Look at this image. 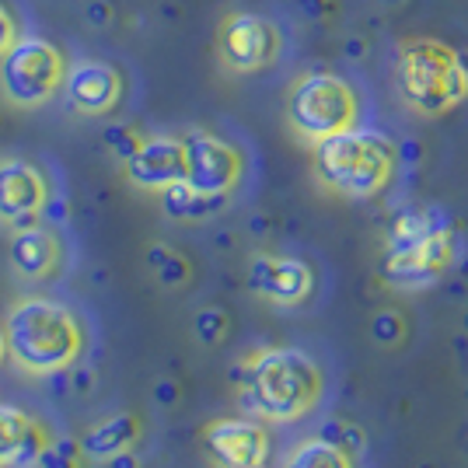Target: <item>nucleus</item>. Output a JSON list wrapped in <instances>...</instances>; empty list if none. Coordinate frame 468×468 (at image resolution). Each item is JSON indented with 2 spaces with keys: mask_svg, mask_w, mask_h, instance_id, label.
<instances>
[{
  "mask_svg": "<svg viewBox=\"0 0 468 468\" xmlns=\"http://www.w3.org/2000/svg\"><path fill=\"white\" fill-rule=\"evenodd\" d=\"M458 276H462V280H468V255L458 262Z\"/></svg>",
  "mask_w": 468,
  "mask_h": 468,
  "instance_id": "obj_35",
  "label": "nucleus"
},
{
  "mask_svg": "<svg viewBox=\"0 0 468 468\" xmlns=\"http://www.w3.org/2000/svg\"><path fill=\"white\" fill-rule=\"evenodd\" d=\"M84 21L91 28H109L112 25V4L109 0H88L84 4Z\"/></svg>",
  "mask_w": 468,
  "mask_h": 468,
  "instance_id": "obj_27",
  "label": "nucleus"
},
{
  "mask_svg": "<svg viewBox=\"0 0 468 468\" xmlns=\"http://www.w3.org/2000/svg\"><path fill=\"white\" fill-rule=\"evenodd\" d=\"M465 356H468V350H465Z\"/></svg>",
  "mask_w": 468,
  "mask_h": 468,
  "instance_id": "obj_39",
  "label": "nucleus"
},
{
  "mask_svg": "<svg viewBox=\"0 0 468 468\" xmlns=\"http://www.w3.org/2000/svg\"><path fill=\"white\" fill-rule=\"evenodd\" d=\"M238 406L262 423H293L312 412L325 391L318 360L297 346L255 350L231 367Z\"/></svg>",
  "mask_w": 468,
  "mask_h": 468,
  "instance_id": "obj_1",
  "label": "nucleus"
},
{
  "mask_svg": "<svg viewBox=\"0 0 468 468\" xmlns=\"http://www.w3.org/2000/svg\"><path fill=\"white\" fill-rule=\"evenodd\" d=\"M297 7L304 11V18L308 21H318L329 15V7H325V0H297Z\"/></svg>",
  "mask_w": 468,
  "mask_h": 468,
  "instance_id": "obj_30",
  "label": "nucleus"
},
{
  "mask_svg": "<svg viewBox=\"0 0 468 468\" xmlns=\"http://www.w3.org/2000/svg\"><path fill=\"white\" fill-rule=\"evenodd\" d=\"M462 332H465V335H468V312L462 314Z\"/></svg>",
  "mask_w": 468,
  "mask_h": 468,
  "instance_id": "obj_36",
  "label": "nucleus"
},
{
  "mask_svg": "<svg viewBox=\"0 0 468 468\" xmlns=\"http://www.w3.org/2000/svg\"><path fill=\"white\" fill-rule=\"evenodd\" d=\"M395 151L402 154L406 165H416V161H420V144H416V140H402V147H395Z\"/></svg>",
  "mask_w": 468,
  "mask_h": 468,
  "instance_id": "obj_32",
  "label": "nucleus"
},
{
  "mask_svg": "<svg viewBox=\"0 0 468 468\" xmlns=\"http://www.w3.org/2000/svg\"><path fill=\"white\" fill-rule=\"evenodd\" d=\"M147 266L154 270V280L165 291H182L193 280V262L182 252H176L172 245H161V241H154L147 249Z\"/></svg>",
  "mask_w": 468,
  "mask_h": 468,
  "instance_id": "obj_20",
  "label": "nucleus"
},
{
  "mask_svg": "<svg viewBox=\"0 0 468 468\" xmlns=\"http://www.w3.org/2000/svg\"><path fill=\"white\" fill-rule=\"evenodd\" d=\"M399 151L378 130H343L314 144V178L343 199H374L395 176Z\"/></svg>",
  "mask_w": 468,
  "mask_h": 468,
  "instance_id": "obj_4",
  "label": "nucleus"
},
{
  "mask_svg": "<svg viewBox=\"0 0 468 468\" xmlns=\"http://www.w3.org/2000/svg\"><path fill=\"white\" fill-rule=\"evenodd\" d=\"M7 259L15 266V273L21 280H32V283H42V280H53L63 266V245L59 238L49 228H21V231L11 234V245H7Z\"/></svg>",
  "mask_w": 468,
  "mask_h": 468,
  "instance_id": "obj_16",
  "label": "nucleus"
},
{
  "mask_svg": "<svg viewBox=\"0 0 468 468\" xmlns=\"http://www.w3.org/2000/svg\"><path fill=\"white\" fill-rule=\"evenodd\" d=\"M217 49L224 67L234 74H255L262 67H270L280 53V36L270 21L252 11H234L220 21V36Z\"/></svg>",
  "mask_w": 468,
  "mask_h": 468,
  "instance_id": "obj_8",
  "label": "nucleus"
},
{
  "mask_svg": "<svg viewBox=\"0 0 468 468\" xmlns=\"http://www.w3.org/2000/svg\"><path fill=\"white\" fill-rule=\"evenodd\" d=\"M360 119V98L353 91V84L339 74L314 70L293 80L291 95H287V122H291L293 137L304 144L353 130Z\"/></svg>",
  "mask_w": 468,
  "mask_h": 468,
  "instance_id": "obj_5",
  "label": "nucleus"
},
{
  "mask_svg": "<svg viewBox=\"0 0 468 468\" xmlns=\"http://www.w3.org/2000/svg\"><path fill=\"white\" fill-rule=\"evenodd\" d=\"M203 448L220 468H259L270 458V433L255 420H214L203 427Z\"/></svg>",
  "mask_w": 468,
  "mask_h": 468,
  "instance_id": "obj_12",
  "label": "nucleus"
},
{
  "mask_svg": "<svg viewBox=\"0 0 468 468\" xmlns=\"http://www.w3.org/2000/svg\"><path fill=\"white\" fill-rule=\"evenodd\" d=\"M67 63L49 39L18 36L0 57V95L15 109H36L63 88Z\"/></svg>",
  "mask_w": 468,
  "mask_h": 468,
  "instance_id": "obj_6",
  "label": "nucleus"
},
{
  "mask_svg": "<svg viewBox=\"0 0 468 468\" xmlns=\"http://www.w3.org/2000/svg\"><path fill=\"white\" fill-rule=\"evenodd\" d=\"M140 433H144V423H140L137 412H116V416H109L88 430L78 441V448L88 462H109L119 451H133Z\"/></svg>",
  "mask_w": 468,
  "mask_h": 468,
  "instance_id": "obj_17",
  "label": "nucleus"
},
{
  "mask_svg": "<svg viewBox=\"0 0 468 468\" xmlns=\"http://www.w3.org/2000/svg\"><path fill=\"white\" fill-rule=\"evenodd\" d=\"M283 468H356L350 454H343L339 448H332L329 441L314 437L304 441L291 451V458L283 462Z\"/></svg>",
  "mask_w": 468,
  "mask_h": 468,
  "instance_id": "obj_21",
  "label": "nucleus"
},
{
  "mask_svg": "<svg viewBox=\"0 0 468 468\" xmlns=\"http://www.w3.org/2000/svg\"><path fill=\"white\" fill-rule=\"evenodd\" d=\"M444 228H451V220L441 207H410L391 220L385 252H406L412 245L427 241L430 234L444 231Z\"/></svg>",
  "mask_w": 468,
  "mask_h": 468,
  "instance_id": "obj_19",
  "label": "nucleus"
},
{
  "mask_svg": "<svg viewBox=\"0 0 468 468\" xmlns=\"http://www.w3.org/2000/svg\"><path fill=\"white\" fill-rule=\"evenodd\" d=\"M343 53L350 59H360L364 53H367V42L364 39H346V46H343Z\"/></svg>",
  "mask_w": 468,
  "mask_h": 468,
  "instance_id": "obj_33",
  "label": "nucleus"
},
{
  "mask_svg": "<svg viewBox=\"0 0 468 468\" xmlns=\"http://www.w3.org/2000/svg\"><path fill=\"white\" fill-rule=\"evenodd\" d=\"M371 339L378 346H385V350H395V346H402L406 343V318L402 312H378L371 318Z\"/></svg>",
  "mask_w": 468,
  "mask_h": 468,
  "instance_id": "obj_24",
  "label": "nucleus"
},
{
  "mask_svg": "<svg viewBox=\"0 0 468 468\" xmlns=\"http://www.w3.org/2000/svg\"><path fill=\"white\" fill-rule=\"evenodd\" d=\"M385 4H402V0H385Z\"/></svg>",
  "mask_w": 468,
  "mask_h": 468,
  "instance_id": "obj_38",
  "label": "nucleus"
},
{
  "mask_svg": "<svg viewBox=\"0 0 468 468\" xmlns=\"http://www.w3.org/2000/svg\"><path fill=\"white\" fill-rule=\"evenodd\" d=\"M451 262H454V231L444 228L406 252H385L381 276H385V283L399 287V291H423L444 276Z\"/></svg>",
  "mask_w": 468,
  "mask_h": 468,
  "instance_id": "obj_9",
  "label": "nucleus"
},
{
  "mask_svg": "<svg viewBox=\"0 0 468 468\" xmlns=\"http://www.w3.org/2000/svg\"><path fill=\"white\" fill-rule=\"evenodd\" d=\"M245 280H249V291L255 297H262L270 304H280V308H293V304L308 301L314 291L312 266L293 259V255H252Z\"/></svg>",
  "mask_w": 468,
  "mask_h": 468,
  "instance_id": "obj_11",
  "label": "nucleus"
},
{
  "mask_svg": "<svg viewBox=\"0 0 468 468\" xmlns=\"http://www.w3.org/2000/svg\"><path fill=\"white\" fill-rule=\"evenodd\" d=\"M228 329H231V318L224 308H203L193 322V335L203 346H220L228 339Z\"/></svg>",
  "mask_w": 468,
  "mask_h": 468,
  "instance_id": "obj_23",
  "label": "nucleus"
},
{
  "mask_svg": "<svg viewBox=\"0 0 468 468\" xmlns=\"http://www.w3.org/2000/svg\"><path fill=\"white\" fill-rule=\"evenodd\" d=\"M91 385H95L91 371H78V374H74V388H78V391H88Z\"/></svg>",
  "mask_w": 468,
  "mask_h": 468,
  "instance_id": "obj_34",
  "label": "nucleus"
},
{
  "mask_svg": "<svg viewBox=\"0 0 468 468\" xmlns=\"http://www.w3.org/2000/svg\"><path fill=\"white\" fill-rule=\"evenodd\" d=\"M36 468H88V458L80 454L78 441H59L42 451Z\"/></svg>",
  "mask_w": 468,
  "mask_h": 468,
  "instance_id": "obj_25",
  "label": "nucleus"
},
{
  "mask_svg": "<svg viewBox=\"0 0 468 468\" xmlns=\"http://www.w3.org/2000/svg\"><path fill=\"white\" fill-rule=\"evenodd\" d=\"M157 199H161L165 217H172V220H186V224L210 220V217H217L224 207H228V196L196 193L186 178H178V182H172V186H165V189L157 193Z\"/></svg>",
  "mask_w": 468,
  "mask_h": 468,
  "instance_id": "obj_18",
  "label": "nucleus"
},
{
  "mask_svg": "<svg viewBox=\"0 0 468 468\" xmlns=\"http://www.w3.org/2000/svg\"><path fill=\"white\" fill-rule=\"evenodd\" d=\"M63 91L70 109L80 116H105L112 112L122 98V78L116 67L98 63V59H80L74 67H67L63 74Z\"/></svg>",
  "mask_w": 468,
  "mask_h": 468,
  "instance_id": "obj_14",
  "label": "nucleus"
},
{
  "mask_svg": "<svg viewBox=\"0 0 468 468\" xmlns=\"http://www.w3.org/2000/svg\"><path fill=\"white\" fill-rule=\"evenodd\" d=\"M178 395H182V388H178V381H172V378H165V381H157V385H154V402H157V406H176Z\"/></svg>",
  "mask_w": 468,
  "mask_h": 468,
  "instance_id": "obj_29",
  "label": "nucleus"
},
{
  "mask_svg": "<svg viewBox=\"0 0 468 468\" xmlns=\"http://www.w3.org/2000/svg\"><path fill=\"white\" fill-rule=\"evenodd\" d=\"M182 151H186V182L196 193L231 196L234 186L241 182L245 161H241V151L228 140L214 137L207 130H189L182 137Z\"/></svg>",
  "mask_w": 468,
  "mask_h": 468,
  "instance_id": "obj_7",
  "label": "nucleus"
},
{
  "mask_svg": "<svg viewBox=\"0 0 468 468\" xmlns=\"http://www.w3.org/2000/svg\"><path fill=\"white\" fill-rule=\"evenodd\" d=\"M318 437L329 441L332 448H339L343 454H350L353 462H356V458L364 454V448H367L364 430L356 427V423H350V420H325L322 430H318Z\"/></svg>",
  "mask_w": 468,
  "mask_h": 468,
  "instance_id": "obj_22",
  "label": "nucleus"
},
{
  "mask_svg": "<svg viewBox=\"0 0 468 468\" xmlns=\"http://www.w3.org/2000/svg\"><path fill=\"white\" fill-rule=\"evenodd\" d=\"M49 203V182L32 161L4 157L0 161V220L21 231L39 224L42 210Z\"/></svg>",
  "mask_w": 468,
  "mask_h": 468,
  "instance_id": "obj_10",
  "label": "nucleus"
},
{
  "mask_svg": "<svg viewBox=\"0 0 468 468\" xmlns=\"http://www.w3.org/2000/svg\"><path fill=\"white\" fill-rule=\"evenodd\" d=\"M140 130L137 126H130V122H116V126H109L105 130V144H109V151L119 157V161H126V157L133 154L140 147Z\"/></svg>",
  "mask_w": 468,
  "mask_h": 468,
  "instance_id": "obj_26",
  "label": "nucleus"
},
{
  "mask_svg": "<svg viewBox=\"0 0 468 468\" xmlns=\"http://www.w3.org/2000/svg\"><path fill=\"white\" fill-rule=\"evenodd\" d=\"M105 468H140V462L133 451H119V454H112V458L105 462Z\"/></svg>",
  "mask_w": 468,
  "mask_h": 468,
  "instance_id": "obj_31",
  "label": "nucleus"
},
{
  "mask_svg": "<svg viewBox=\"0 0 468 468\" xmlns=\"http://www.w3.org/2000/svg\"><path fill=\"white\" fill-rule=\"evenodd\" d=\"M4 356H7V350H4V332H0V360H4Z\"/></svg>",
  "mask_w": 468,
  "mask_h": 468,
  "instance_id": "obj_37",
  "label": "nucleus"
},
{
  "mask_svg": "<svg viewBox=\"0 0 468 468\" xmlns=\"http://www.w3.org/2000/svg\"><path fill=\"white\" fill-rule=\"evenodd\" d=\"M49 430L11 402H0V468H36L49 448Z\"/></svg>",
  "mask_w": 468,
  "mask_h": 468,
  "instance_id": "obj_15",
  "label": "nucleus"
},
{
  "mask_svg": "<svg viewBox=\"0 0 468 468\" xmlns=\"http://www.w3.org/2000/svg\"><path fill=\"white\" fill-rule=\"evenodd\" d=\"M4 350L28 378L70 371L84 353V329L49 297H18L4 314Z\"/></svg>",
  "mask_w": 468,
  "mask_h": 468,
  "instance_id": "obj_2",
  "label": "nucleus"
},
{
  "mask_svg": "<svg viewBox=\"0 0 468 468\" xmlns=\"http://www.w3.org/2000/svg\"><path fill=\"white\" fill-rule=\"evenodd\" d=\"M122 176L144 193H161L165 186L186 178L182 137H144L137 151L122 161Z\"/></svg>",
  "mask_w": 468,
  "mask_h": 468,
  "instance_id": "obj_13",
  "label": "nucleus"
},
{
  "mask_svg": "<svg viewBox=\"0 0 468 468\" xmlns=\"http://www.w3.org/2000/svg\"><path fill=\"white\" fill-rule=\"evenodd\" d=\"M18 39V25H15V18H11V11L0 4V57L7 53V46Z\"/></svg>",
  "mask_w": 468,
  "mask_h": 468,
  "instance_id": "obj_28",
  "label": "nucleus"
},
{
  "mask_svg": "<svg viewBox=\"0 0 468 468\" xmlns=\"http://www.w3.org/2000/svg\"><path fill=\"white\" fill-rule=\"evenodd\" d=\"M395 80L416 116H448L468 98V53L430 36L406 39L399 46Z\"/></svg>",
  "mask_w": 468,
  "mask_h": 468,
  "instance_id": "obj_3",
  "label": "nucleus"
}]
</instances>
